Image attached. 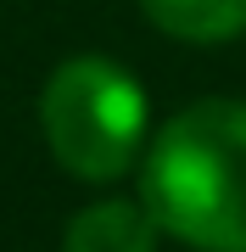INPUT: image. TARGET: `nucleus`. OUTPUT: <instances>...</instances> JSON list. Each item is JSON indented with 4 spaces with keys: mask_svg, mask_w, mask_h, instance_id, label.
<instances>
[{
    "mask_svg": "<svg viewBox=\"0 0 246 252\" xmlns=\"http://www.w3.org/2000/svg\"><path fill=\"white\" fill-rule=\"evenodd\" d=\"M140 11L191 45H224L246 34V0H140Z\"/></svg>",
    "mask_w": 246,
    "mask_h": 252,
    "instance_id": "obj_4",
    "label": "nucleus"
},
{
    "mask_svg": "<svg viewBox=\"0 0 246 252\" xmlns=\"http://www.w3.org/2000/svg\"><path fill=\"white\" fill-rule=\"evenodd\" d=\"M157 219L146 202H90L84 213L67 219L62 252H157Z\"/></svg>",
    "mask_w": 246,
    "mask_h": 252,
    "instance_id": "obj_3",
    "label": "nucleus"
},
{
    "mask_svg": "<svg viewBox=\"0 0 246 252\" xmlns=\"http://www.w3.org/2000/svg\"><path fill=\"white\" fill-rule=\"evenodd\" d=\"M140 202L196 252H246V101H196L157 129Z\"/></svg>",
    "mask_w": 246,
    "mask_h": 252,
    "instance_id": "obj_1",
    "label": "nucleus"
},
{
    "mask_svg": "<svg viewBox=\"0 0 246 252\" xmlns=\"http://www.w3.org/2000/svg\"><path fill=\"white\" fill-rule=\"evenodd\" d=\"M39 129L73 180L107 185L129 174L146 140V90L112 56H73L39 90Z\"/></svg>",
    "mask_w": 246,
    "mask_h": 252,
    "instance_id": "obj_2",
    "label": "nucleus"
}]
</instances>
